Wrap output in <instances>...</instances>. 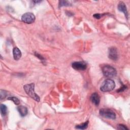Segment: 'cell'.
I'll return each instance as SVG.
<instances>
[{
	"label": "cell",
	"instance_id": "17",
	"mask_svg": "<svg viewBox=\"0 0 130 130\" xmlns=\"http://www.w3.org/2000/svg\"><path fill=\"white\" fill-rule=\"evenodd\" d=\"M117 128L119 129H123V130L128 129V128H127L126 126H125L124 125H123V124H119L118 125V127Z\"/></svg>",
	"mask_w": 130,
	"mask_h": 130
},
{
	"label": "cell",
	"instance_id": "19",
	"mask_svg": "<svg viewBox=\"0 0 130 130\" xmlns=\"http://www.w3.org/2000/svg\"><path fill=\"white\" fill-rule=\"evenodd\" d=\"M126 89V87L125 85H122V86L121 87V88H120V89H119L118 90H117V92H121L123 91V90H125Z\"/></svg>",
	"mask_w": 130,
	"mask_h": 130
},
{
	"label": "cell",
	"instance_id": "16",
	"mask_svg": "<svg viewBox=\"0 0 130 130\" xmlns=\"http://www.w3.org/2000/svg\"><path fill=\"white\" fill-rule=\"evenodd\" d=\"M0 94H1V99L5 98V97L7 95L6 91H5V90H1V93Z\"/></svg>",
	"mask_w": 130,
	"mask_h": 130
},
{
	"label": "cell",
	"instance_id": "7",
	"mask_svg": "<svg viewBox=\"0 0 130 130\" xmlns=\"http://www.w3.org/2000/svg\"><path fill=\"white\" fill-rule=\"evenodd\" d=\"M109 58L113 60H116L118 58V52L116 48L112 47L109 48L108 52Z\"/></svg>",
	"mask_w": 130,
	"mask_h": 130
},
{
	"label": "cell",
	"instance_id": "12",
	"mask_svg": "<svg viewBox=\"0 0 130 130\" xmlns=\"http://www.w3.org/2000/svg\"><path fill=\"white\" fill-rule=\"evenodd\" d=\"M1 113L2 116H5L7 113V107L5 105L1 104L0 106Z\"/></svg>",
	"mask_w": 130,
	"mask_h": 130
},
{
	"label": "cell",
	"instance_id": "20",
	"mask_svg": "<svg viewBox=\"0 0 130 130\" xmlns=\"http://www.w3.org/2000/svg\"><path fill=\"white\" fill-rule=\"evenodd\" d=\"M102 16V15L101 14H94V15H93V16L94 18H96V19H100V18H101Z\"/></svg>",
	"mask_w": 130,
	"mask_h": 130
},
{
	"label": "cell",
	"instance_id": "9",
	"mask_svg": "<svg viewBox=\"0 0 130 130\" xmlns=\"http://www.w3.org/2000/svg\"><path fill=\"white\" fill-rule=\"evenodd\" d=\"M90 100L92 103L95 106H98L99 105L100 102V98L97 93L94 92L92 93L90 96Z\"/></svg>",
	"mask_w": 130,
	"mask_h": 130
},
{
	"label": "cell",
	"instance_id": "2",
	"mask_svg": "<svg viewBox=\"0 0 130 130\" xmlns=\"http://www.w3.org/2000/svg\"><path fill=\"white\" fill-rule=\"evenodd\" d=\"M115 87V83L110 79H106L102 84L100 89L103 92H108L112 90Z\"/></svg>",
	"mask_w": 130,
	"mask_h": 130
},
{
	"label": "cell",
	"instance_id": "11",
	"mask_svg": "<svg viewBox=\"0 0 130 130\" xmlns=\"http://www.w3.org/2000/svg\"><path fill=\"white\" fill-rule=\"evenodd\" d=\"M17 110L18 111V112H19L20 115L22 117H24V116H26L28 113L27 109L25 106H23L22 105L19 106L18 107H17Z\"/></svg>",
	"mask_w": 130,
	"mask_h": 130
},
{
	"label": "cell",
	"instance_id": "1",
	"mask_svg": "<svg viewBox=\"0 0 130 130\" xmlns=\"http://www.w3.org/2000/svg\"><path fill=\"white\" fill-rule=\"evenodd\" d=\"M23 88L25 92L32 99L37 102L40 101V97L35 92V84L34 83L26 84L23 86Z\"/></svg>",
	"mask_w": 130,
	"mask_h": 130
},
{
	"label": "cell",
	"instance_id": "6",
	"mask_svg": "<svg viewBox=\"0 0 130 130\" xmlns=\"http://www.w3.org/2000/svg\"><path fill=\"white\" fill-rule=\"evenodd\" d=\"M72 68L76 70H85L87 68V64L84 61H75L72 64Z\"/></svg>",
	"mask_w": 130,
	"mask_h": 130
},
{
	"label": "cell",
	"instance_id": "18",
	"mask_svg": "<svg viewBox=\"0 0 130 130\" xmlns=\"http://www.w3.org/2000/svg\"><path fill=\"white\" fill-rule=\"evenodd\" d=\"M35 55H36V56L38 57V58H39L40 60H41L42 61H44V58L40 55V54H38V53H37V52H36L35 53Z\"/></svg>",
	"mask_w": 130,
	"mask_h": 130
},
{
	"label": "cell",
	"instance_id": "5",
	"mask_svg": "<svg viewBox=\"0 0 130 130\" xmlns=\"http://www.w3.org/2000/svg\"><path fill=\"white\" fill-rule=\"evenodd\" d=\"M21 20L24 23L30 24L35 20V16L34 14L30 12L24 13L21 17Z\"/></svg>",
	"mask_w": 130,
	"mask_h": 130
},
{
	"label": "cell",
	"instance_id": "15",
	"mask_svg": "<svg viewBox=\"0 0 130 130\" xmlns=\"http://www.w3.org/2000/svg\"><path fill=\"white\" fill-rule=\"evenodd\" d=\"M8 100H11L12 101H13L14 102V103L15 104H16V105H18L20 103V101L19 100L16 98V97H14V96H12V97H9L8 98Z\"/></svg>",
	"mask_w": 130,
	"mask_h": 130
},
{
	"label": "cell",
	"instance_id": "3",
	"mask_svg": "<svg viewBox=\"0 0 130 130\" xmlns=\"http://www.w3.org/2000/svg\"><path fill=\"white\" fill-rule=\"evenodd\" d=\"M102 72L104 75L108 78H113L117 74L115 69L110 65L104 66L102 68Z\"/></svg>",
	"mask_w": 130,
	"mask_h": 130
},
{
	"label": "cell",
	"instance_id": "13",
	"mask_svg": "<svg viewBox=\"0 0 130 130\" xmlns=\"http://www.w3.org/2000/svg\"><path fill=\"white\" fill-rule=\"evenodd\" d=\"M88 125V121H87L82 124L76 125V128L80 129H85L87 128Z\"/></svg>",
	"mask_w": 130,
	"mask_h": 130
},
{
	"label": "cell",
	"instance_id": "4",
	"mask_svg": "<svg viewBox=\"0 0 130 130\" xmlns=\"http://www.w3.org/2000/svg\"><path fill=\"white\" fill-rule=\"evenodd\" d=\"M100 114L106 118L111 119H115L116 118L115 113L111 109H101L100 110Z\"/></svg>",
	"mask_w": 130,
	"mask_h": 130
},
{
	"label": "cell",
	"instance_id": "14",
	"mask_svg": "<svg viewBox=\"0 0 130 130\" xmlns=\"http://www.w3.org/2000/svg\"><path fill=\"white\" fill-rule=\"evenodd\" d=\"M71 4L67 1H60L59 2V7L62 6H70Z\"/></svg>",
	"mask_w": 130,
	"mask_h": 130
},
{
	"label": "cell",
	"instance_id": "8",
	"mask_svg": "<svg viewBox=\"0 0 130 130\" xmlns=\"http://www.w3.org/2000/svg\"><path fill=\"white\" fill-rule=\"evenodd\" d=\"M117 8H118V10L121 12H123L124 13V14L125 15V17H126V18H127L128 13H127L126 7L125 4L122 2H119V3L118 5Z\"/></svg>",
	"mask_w": 130,
	"mask_h": 130
},
{
	"label": "cell",
	"instance_id": "10",
	"mask_svg": "<svg viewBox=\"0 0 130 130\" xmlns=\"http://www.w3.org/2000/svg\"><path fill=\"white\" fill-rule=\"evenodd\" d=\"M13 57L15 60H19L21 57V52L17 47H15L13 50Z\"/></svg>",
	"mask_w": 130,
	"mask_h": 130
}]
</instances>
